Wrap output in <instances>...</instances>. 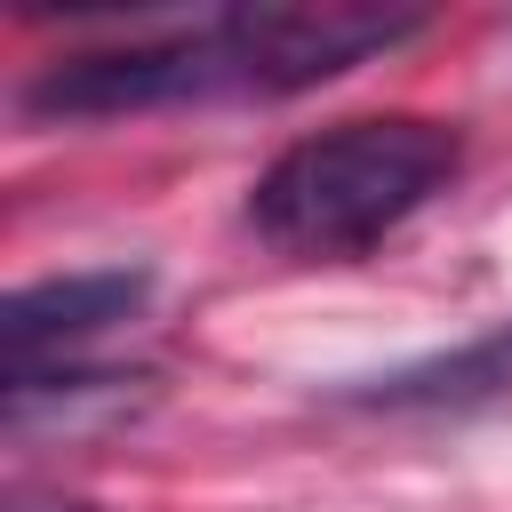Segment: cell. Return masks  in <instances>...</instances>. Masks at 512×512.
<instances>
[{
	"mask_svg": "<svg viewBox=\"0 0 512 512\" xmlns=\"http://www.w3.org/2000/svg\"><path fill=\"white\" fill-rule=\"evenodd\" d=\"M144 296H152V272H144V264L56 272V280H32V288H16V296H8V312H0L8 376H40V368H56L72 344L104 336V328H112V320H128Z\"/></svg>",
	"mask_w": 512,
	"mask_h": 512,
	"instance_id": "obj_3",
	"label": "cell"
},
{
	"mask_svg": "<svg viewBox=\"0 0 512 512\" xmlns=\"http://www.w3.org/2000/svg\"><path fill=\"white\" fill-rule=\"evenodd\" d=\"M464 168V136L424 112H376L336 120L320 136H296L256 184L248 224L280 256H360L384 232H400L416 208H432Z\"/></svg>",
	"mask_w": 512,
	"mask_h": 512,
	"instance_id": "obj_2",
	"label": "cell"
},
{
	"mask_svg": "<svg viewBox=\"0 0 512 512\" xmlns=\"http://www.w3.org/2000/svg\"><path fill=\"white\" fill-rule=\"evenodd\" d=\"M8 512H96L80 496H8Z\"/></svg>",
	"mask_w": 512,
	"mask_h": 512,
	"instance_id": "obj_5",
	"label": "cell"
},
{
	"mask_svg": "<svg viewBox=\"0 0 512 512\" xmlns=\"http://www.w3.org/2000/svg\"><path fill=\"white\" fill-rule=\"evenodd\" d=\"M512 392V328H488L456 352H432V360H408L392 376H368V384H344L352 408H488Z\"/></svg>",
	"mask_w": 512,
	"mask_h": 512,
	"instance_id": "obj_4",
	"label": "cell"
},
{
	"mask_svg": "<svg viewBox=\"0 0 512 512\" xmlns=\"http://www.w3.org/2000/svg\"><path fill=\"white\" fill-rule=\"evenodd\" d=\"M416 8H368V0H312V8H224L192 32L88 48L48 64L24 88V112L40 120H120V112H168V104H224V96H296L360 56H384L416 40Z\"/></svg>",
	"mask_w": 512,
	"mask_h": 512,
	"instance_id": "obj_1",
	"label": "cell"
}]
</instances>
